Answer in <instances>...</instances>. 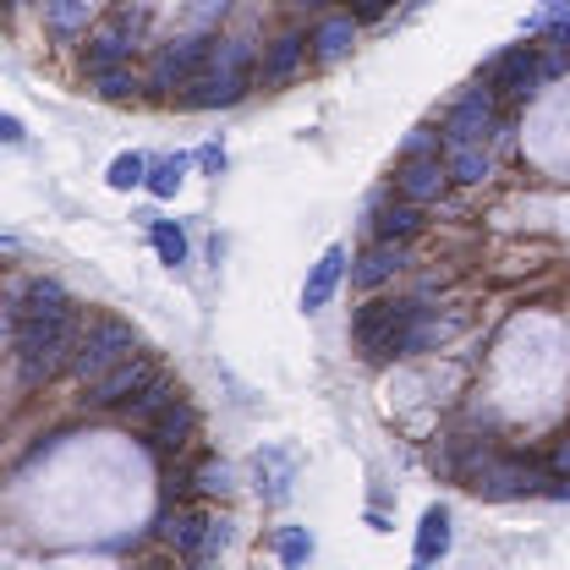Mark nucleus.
Returning a JSON list of instances; mask_svg holds the SVG:
<instances>
[{"label":"nucleus","instance_id":"1","mask_svg":"<svg viewBox=\"0 0 570 570\" xmlns=\"http://www.w3.org/2000/svg\"><path fill=\"white\" fill-rule=\"evenodd\" d=\"M247 77H253V50L242 39H225L209 50V71H198L181 94V105L193 110H219V105H236L247 94Z\"/></svg>","mask_w":570,"mask_h":570},{"label":"nucleus","instance_id":"2","mask_svg":"<svg viewBox=\"0 0 570 570\" xmlns=\"http://www.w3.org/2000/svg\"><path fill=\"white\" fill-rule=\"evenodd\" d=\"M71 313H56V318H39V324H17V367H22V384H45L56 379L71 362Z\"/></svg>","mask_w":570,"mask_h":570},{"label":"nucleus","instance_id":"3","mask_svg":"<svg viewBox=\"0 0 570 570\" xmlns=\"http://www.w3.org/2000/svg\"><path fill=\"white\" fill-rule=\"evenodd\" d=\"M142 352V341H138V330L132 324H121V318H110V313H99L82 335H77V346H71V373L88 384V379H99L105 367H116L121 356H132Z\"/></svg>","mask_w":570,"mask_h":570},{"label":"nucleus","instance_id":"4","mask_svg":"<svg viewBox=\"0 0 570 570\" xmlns=\"http://www.w3.org/2000/svg\"><path fill=\"white\" fill-rule=\"evenodd\" d=\"M423 313V302H367V307H356V346L367 362H390V356H401V335H406V324Z\"/></svg>","mask_w":570,"mask_h":570},{"label":"nucleus","instance_id":"5","mask_svg":"<svg viewBox=\"0 0 570 570\" xmlns=\"http://www.w3.org/2000/svg\"><path fill=\"white\" fill-rule=\"evenodd\" d=\"M138 33H142V6L132 0H121L99 28H94V39H88V56H82V67H116V61H132V50H138Z\"/></svg>","mask_w":570,"mask_h":570},{"label":"nucleus","instance_id":"6","mask_svg":"<svg viewBox=\"0 0 570 570\" xmlns=\"http://www.w3.org/2000/svg\"><path fill=\"white\" fill-rule=\"evenodd\" d=\"M214 39L198 28V33H187V39H176V45H165L159 56H154V71H148V88H159V94H176V88H187L204 61H209Z\"/></svg>","mask_w":570,"mask_h":570},{"label":"nucleus","instance_id":"7","mask_svg":"<svg viewBox=\"0 0 570 570\" xmlns=\"http://www.w3.org/2000/svg\"><path fill=\"white\" fill-rule=\"evenodd\" d=\"M494 105L499 94L483 82V88H472V94H461L455 99V110L444 116V148H461V142H489L494 132Z\"/></svg>","mask_w":570,"mask_h":570},{"label":"nucleus","instance_id":"8","mask_svg":"<svg viewBox=\"0 0 570 570\" xmlns=\"http://www.w3.org/2000/svg\"><path fill=\"white\" fill-rule=\"evenodd\" d=\"M472 489L483 499H521V494H538V466L532 461H504V455H483L472 472Z\"/></svg>","mask_w":570,"mask_h":570},{"label":"nucleus","instance_id":"9","mask_svg":"<svg viewBox=\"0 0 570 570\" xmlns=\"http://www.w3.org/2000/svg\"><path fill=\"white\" fill-rule=\"evenodd\" d=\"M483 82L494 88V94H510V99H532L543 82H538V50L532 45H510V50H499L494 61L483 67Z\"/></svg>","mask_w":570,"mask_h":570},{"label":"nucleus","instance_id":"10","mask_svg":"<svg viewBox=\"0 0 570 570\" xmlns=\"http://www.w3.org/2000/svg\"><path fill=\"white\" fill-rule=\"evenodd\" d=\"M148 379H154V362L148 356L142 352L121 356L116 367H105L99 379H88V406H127Z\"/></svg>","mask_w":570,"mask_h":570},{"label":"nucleus","instance_id":"11","mask_svg":"<svg viewBox=\"0 0 570 570\" xmlns=\"http://www.w3.org/2000/svg\"><path fill=\"white\" fill-rule=\"evenodd\" d=\"M395 187H401V198H412V204H433V198H444V187H450V165H439V154L401 159Z\"/></svg>","mask_w":570,"mask_h":570},{"label":"nucleus","instance_id":"12","mask_svg":"<svg viewBox=\"0 0 570 570\" xmlns=\"http://www.w3.org/2000/svg\"><path fill=\"white\" fill-rule=\"evenodd\" d=\"M154 532L181 554V560H198V549H204V532H209V515H198V510H165L159 521H154Z\"/></svg>","mask_w":570,"mask_h":570},{"label":"nucleus","instance_id":"13","mask_svg":"<svg viewBox=\"0 0 570 570\" xmlns=\"http://www.w3.org/2000/svg\"><path fill=\"white\" fill-rule=\"evenodd\" d=\"M302 61H307V39L291 28V33H281V39L264 50V61H258V82H264V88H281L285 77H296Z\"/></svg>","mask_w":570,"mask_h":570},{"label":"nucleus","instance_id":"14","mask_svg":"<svg viewBox=\"0 0 570 570\" xmlns=\"http://www.w3.org/2000/svg\"><path fill=\"white\" fill-rule=\"evenodd\" d=\"M56 313H71V296L56 281H28V291L11 307L17 324H39V318H56Z\"/></svg>","mask_w":570,"mask_h":570},{"label":"nucleus","instance_id":"15","mask_svg":"<svg viewBox=\"0 0 570 570\" xmlns=\"http://www.w3.org/2000/svg\"><path fill=\"white\" fill-rule=\"evenodd\" d=\"M193 433H198V412H193L187 395H181L176 406H165V412L148 423V444H154V450H181V444H193Z\"/></svg>","mask_w":570,"mask_h":570},{"label":"nucleus","instance_id":"16","mask_svg":"<svg viewBox=\"0 0 570 570\" xmlns=\"http://www.w3.org/2000/svg\"><path fill=\"white\" fill-rule=\"evenodd\" d=\"M341 275H346V247H324V258L313 264V275H307V285H302V307H307V313L330 307V296H335Z\"/></svg>","mask_w":570,"mask_h":570},{"label":"nucleus","instance_id":"17","mask_svg":"<svg viewBox=\"0 0 570 570\" xmlns=\"http://www.w3.org/2000/svg\"><path fill=\"white\" fill-rule=\"evenodd\" d=\"M401 247H406V242H379V247H367V253L356 258L352 281L362 285V291H373V285L395 281V275L406 269V253H401Z\"/></svg>","mask_w":570,"mask_h":570},{"label":"nucleus","instance_id":"18","mask_svg":"<svg viewBox=\"0 0 570 570\" xmlns=\"http://www.w3.org/2000/svg\"><path fill=\"white\" fill-rule=\"evenodd\" d=\"M181 395H187V390H181L176 379H159V373H154V379L142 384L138 395H132V401L121 406V417H127V423H142V428H148L154 417H159V412H165V406H176Z\"/></svg>","mask_w":570,"mask_h":570},{"label":"nucleus","instance_id":"19","mask_svg":"<svg viewBox=\"0 0 570 570\" xmlns=\"http://www.w3.org/2000/svg\"><path fill=\"white\" fill-rule=\"evenodd\" d=\"M291 483H296V455L291 450H264L258 455V494L269 499V504H285Z\"/></svg>","mask_w":570,"mask_h":570},{"label":"nucleus","instance_id":"20","mask_svg":"<svg viewBox=\"0 0 570 570\" xmlns=\"http://www.w3.org/2000/svg\"><path fill=\"white\" fill-rule=\"evenodd\" d=\"M373 230H379V242H412V236L423 230V204H412V198L384 204L379 219H373Z\"/></svg>","mask_w":570,"mask_h":570},{"label":"nucleus","instance_id":"21","mask_svg":"<svg viewBox=\"0 0 570 570\" xmlns=\"http://www.w3.org/2000/svg\"><path fill=\"white\" fill-rule=\"evenodd\" d=\"M307 45H313V56H318V61H341V56L356 45V17H324V22H318V33H313Z\"/></svg>","mask_w":570,"mask_h":570},{"label":"nucleus","instance_id":"22","mask_svg":"<svg viewBox=\"0 0 570 570\" xmlns=\"http://www.w3.org/2000/svg\"><path fill=\"white\" fill-rule=\"evenodd\" d=\"M444 554H450V510L433 504V510H423V527H417V566H433Z\"/></svg>","mask_w":570,"mask_h":570},{"label":"nucleus","instance_id":"23","mask_svg":"<svg viewBox=\"0 0 570 570\" xmlns=\"http://www.w3.org/2000/svg\"><path fill=\"white\" fill-rule=\"evenodd\" d=\"M494 170V159H489V142H461V148H450V181H483Z\"/></svg>","mask_w":570,"mask_h":570},{"label":"nucleus","instance_id":"24","mask_svg":"<svg viewBox=\"0 0 570 570\" xmlns=\"http://www.w3.org/2000/svg\"><path fill=\"white\" fill-rule=\"evenodd\" d=\"M88 11H94V0H45V22L61 39H77L88 28Z\"/></svg>","mask_w":570,"mask_h":570},{"label":"nucleus","instance_id":"25","mask_svg":"<svg viewBox=\"0 0 570 570\" xmlns=\"http://www.w3.org/2000/svg\"><path fill=\"white\" fill-rule=\"evenodd\" d=\"M187 154H170V159H159V165H148V176H142V187L154 193V198H176V187L187 181Z\"/></svg>","mask_w":570,"mask_h":570},{"label":"nucleus","instance_id":"26","mask_svg":"<svg viewBox=\"0 0 570 570\" xmlns=\"http://www.w3.org/2000/svg\"><path fill=\"white\" fill-rule=\"evenodd\" d=\"M148 242H154V253H159V264H187V230L176 225V219H154L148 225Z\"/></svg>","mask_w":570,"mask_h":570},{"label":"nucleus","instance_id":"27","mask_svg":"<svg viewBox=\"0 0 570 570\" xmlns=\"http://www.w3.org/2000/svg\"><path fill=\"white\" fill-rule=\"evenodd\" d=\"M88 77H94V88H99L105 99H127V94L138 88V77H132V67H127V61H116V67H94Z\"/></svg>","mask_w":570,"mask_h":570},{"label":"nucleus","instance_id":"28","mask_svg":"<svg viewBox=\"0 0 570 570\" xmlns=\"http://www.w3.org/2000/svg\"><path fill=\"white\" fill-rule=\"evenodd\" d=\"M142 176H148V159L142 154H121V159H110V187L116 193H132V187H142Z\"/></svg>","mask_w":570,"mask_h":570},{"label":"nucleus","instance_id":"29","mask_svg":"<svg viewBox=\"0 0 570 570\" xmlns=\"http://www.w3.org/2000/svg\"><path fill=\"white\" fill-rule=\"evenodd\" d=\"M275 554H281L285 566H302V560H313V538H307V527H285L281 538H275Z\"/></svg>","mask_w":570,"mask_h":570},{"label":"nucleus","instance_id":"30","mask_svg":"<svg viewBox=\"0 0 570 570\" xmlns=\"http://www.w3.org/2000/svg\"><path fill=\"white\" fill-rule=\"evenodd\" d=\"M193 489H198V494H230V466H225V461H204V466L193 472Z\"/></svg>","mask_w":570,"mask_h":570},{"label":"nucleus","instance_id":"31","mask_svg":"<svg viewBox=\"0 0 570 570\" xmlns=\"http://www.w3.org/2000/svg\"><path fill=\"white\" fill-rule=\"evenodd\" d=\"M570 17V0H543L532 17H527V33H549L554 22H566Z\"/></svg>","mask_w":570,"mask_h":570},{"label":"nucleus","instance_id":"32","mask_svg":"<svg viewBox=\"0 0 570 570\" xmlns=\"http://www.w3.org/2000/svg\"><path fill=\"white\" fill-rule=\"evenodd\" d=\"M225 11H230V0H193V22H198V28H209V22H219Z\"/></svg>","mask_w":570,"mask_h":570},{"label":"nucleus","instance_id":"33","mask_svg":"<svg viewBox=\"0 0 570 570\" xmlns=\"http://www.w3.org/2000/svg\"><path fill=\"white\" fill-rule=\"evenodd\" d=\"M225 527H230V521H209V532H204V549H198V560H214V554L225 549V538H230Z\"/></svg>","mask_w":570,"mask_h":570},{"label":"nucleus","instance_id":"34","mask_svg":"<svg viewBox=\"0 0 570 570\" xmlns=\"http://www.w3.org/2000/svg\"><path fill=\"white\" fill-rule=\"evenodd\" d=\"M439 148V132H412L406 138V159H417V154H433Z\"/></svg>","mask_w":570,"mask_h":570},{"label":"nucleus","instance_id":"35","mask_svg":"<svg viewBox=\"0 0 570 570\" xmlns=\"http://www.w3.org/2000/svg\"><path fill=\"white\" fill-rule=\"evenodd\" d=\"M390 0H352V17H384Z\"/></svg>","mask_w":570,"mask_h":570},{"label":"nucleus","instance_id":"36","mask_svg":"<svg viewBox=\"0 0 570 570\" xmlns=\"http://www.w3.org/2000/svg\"><path fill=\"white\" fill-rule=\"evenodd\" d=\"M28 132H22V121L17 116H0V142H22Z\"/></svg>","mask_w":570,"mask_h":570},{"label":"nucleus","instance_id":"37","mask_svg":"<svg viewBox=\"0 0 570 570\" xmlns=\"http://www.w3.org/2000/svg\"><path fill=\"white\" fill-rule=\"evenodd\" d=\"M198 159H204V170H214V176H219V170H225V154H219V148H204V154H198Z\"/></svg>","mask_w":570,"mask_h":570},{"label":"nucleus","instance_id":"38","mask_svg":"<svg viewBox=\"0 0 570 570\" xmlns=\"http://www.w3.org/2000/svg\"><path fill=\"white\" fill-rule=\"evenodd\" d=\"M554 472H560V478H566V472H570V439H566V444H560V450H554Z\"/></svg>","mask_w":570,"mask_h":570},{"label":"nucleus","instance_id":"39","mask_svg":"<svg viewBox=\"0 0 570 570\" xmlns=\"http://www.w3.org/2000/svg\"><path fill=\"white\" fill-rule=\"evenodd\" d=\"M549 33H554V45H560V50H570V17H566V22H554Z\"/></svg>","mask_w":570,"mask_h":570},{"label":"nucleus","instance_id":"40","mask_svg":"<svg viewBox=\"0 0 570 570\" xmlns=\"http://www.w3.org/2000/svg\"><path fill=\"white\" fill-rule=\"evenodd\" d=\"M0 253H17V242H11V236H0Z\"/></svg>","mask_w":570,"mask_h":570},{"label":"nucleus","instance_id":"41","mask_svg":"<svg viewBox=\"0 0 570 570\" xmlns=\"http://www.w3.org/2000/svg\"><path fill=\"white\" fill-rule=\"evenodd\" d=\"M554 494H560V499H570V472H566V483H560V489H554Z\"/></svg>","mask_w":570,"mask_h":570},{"label":"nucleus","instance_id":"42","mask_svg":"<svg viewBox=\"0 0 570 570\" xmlns=\"http://www.w3.org/2000/svg\"><path fill=\"white\" fill-rule=\"evenodd\" d=\"M296 6H330V0H296Z\"/></svg>","mask_w":570,"mask_h":570}]
</instances>
